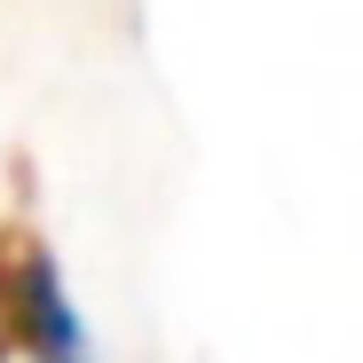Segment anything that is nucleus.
Instances as JSON below:
<instances>
[{
    "label": "nucleus",
    "instance_id": "nucleus-1",
    "mask_svg": "<svg viewBox=\"0 0 363 363\" xmlns=\"http://www.w3.org/2000/svg\"><path fill=\"white\" fill-rule=\"evenodd\" d=\"M0 347H16L32 363H87V332H79L55 253L32 221L0 229Z\"/></svg>",
    "mask_w": 363,
    "mask_h": 363
}]
</instances>
